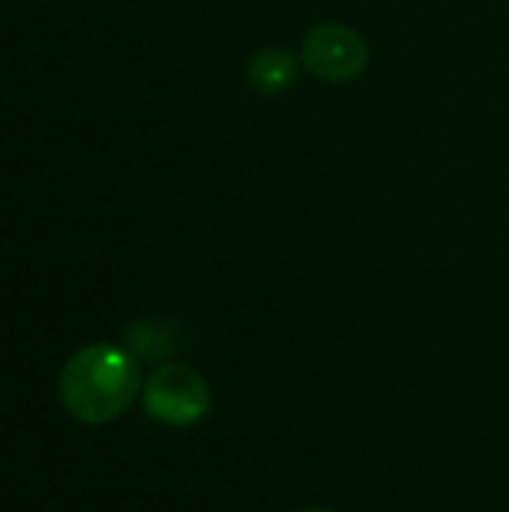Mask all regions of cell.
<instances>
[{"label":"cell","instance_id":"obj_6","mask_svg":"<svg viewBox=\"0 0 509 512\" xmlns=\"http://www.w3.org/2000/svg\"><path fill=\"white\" fill-rule=\"evenodd\" d=\"M300 512H333V510H321V507H312V510H300Z\"/></svg>","mask_w":509,"mask_h":512},{"label":"cell","instance_id":"obj_2","mask_svg":"<svg viewBox=\"0 0 509 512\" xmlns=\"http://www.w3.org/2000/svg\"><path fill=\"white\" fill-rule=\"evenodd\" d=\"M141 402L150 420L171 429H189L210 414L213 390L201 372L180 363H165L144 381Z\"/></svg>","mask_w":509,"mask_h":512},{"label":"cell","instance_id":"obj_4","mask_svg":"<svg viewBox=\"0 0 509 512\" xmlns=\"http://www.w3.org/2000/svg\"><path fill=\"white\" fill-rule=\"evenodd\" d=\"M249 81L258 93L264 96H279L297 81V57L288 54L285 48H261L249 60Z\"/></svg>","mask_w":509,"mask_h":512},{"label":"cell","instance_id":"obj_3","mask_svg":"<svg viewBox=\"0 0 509 512\" xmlns=\"http://www.w3.org/2000/svg\"><path fill=\"white\" fill-rule=\"evenodd\" d=\"M366 42L345 24H318L306 33L303 66L324 81H351L366 69Z\"/></svg>","mask_w":509,"mask_h":512},{"label":"cell","instance_id":"obj_5","mask_svg":"<svg viewBox=\"0 0 509 512\" xmlns=\"http://www.w3.org/2000/svg\"><path fill=\"white\" fill-rule=\"evenodd\" d=\"M126 345L135 357H147V360H159V357H168L174 348H171V339L168 336H159V324H132L126 330Z\"/></svg>","mask_w":509,"mask_h":512},{"label":"cell","instance_id":"obj_1","mask_svg":"<svg viewBox=\"0 0 509 512\" xmlns=\"http://www.w3.org/2000/svg\"><path fill=\"white\" fill-rule=\"evenodd\" d=\"M141 366L129 348L93 342L78 348L57 381L60 405L84 426H105L120 420L141 396Z\"/></svg>","mask_w":509,"mask_h":512}]
</instances>
